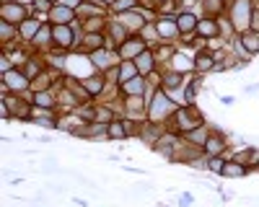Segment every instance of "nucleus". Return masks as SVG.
<instances>
[{"label": "nucleus", "mask_w": 259, "mask_h": 207, "mask_svg": "<svg viewBox=\"0 0 259 207\" xmlns=\"http://www.w3.org/2000/svg\"><path fill=\"white\" fill-rule=\"evenodd\" d=\"M39 39H41V41L50 39V31H47V29H41V31H39Z\"/></svg>", "instance_id": "obj_39"}, {"label": "nucleus", "mask_w": 259, "mask_h": 207, "mask_svg": "<svg viewBox=\"0 0 259 207\" xmlns=\"http://www.w3.org/2000/svg\"><path fill=\"white\" fill-rule=\"evenodd\" d=\"M101 34H89V36H85V47H89V49H96V47H101Z\"/></svg>", "instance_id": "obj_28"}, {"label": "nucleus", "mask_w": 259, "mask_h": 207, "mask_svg": "<svg viewBox=\"0 0 259 207\" xmlns=\"http://www.w3.org/2000/svg\"><path fill=\"white\" fill-rule=\"evenodd\" d=\"M3 21H8V24H24L26 8L18 3H3Z\"/></svg>", "instance_id": "obj_4"}, {"label": "nucleus", "mask_w": 259, "mask_h": 207, "mask_svg": "<svg viewBox=\"0 0 259 207\" xmlns=\"http://www.w3.org/2000/svg\"><path fill=\"white\" fill-rule=\"evenodd\" d=\"M60 6H65V8H75V6H80V0H60Z\"/></svg>", "instance_id": "obj_35"}, {"label": "nucleus", "mask_w": 259, "mask_h": 207, "mask_svg": "<svg viewBox=\"0 0 259 207\" xmlns=\"http://www.w3.org/2000/svg\"><path fill=\"white\" fill-rule=\"evenodd\" d=\"M246 174H249V166L246 163H241V161H226L221 176H226V179H241Z\"/></svg>", "instance_id": "obj_6"}, {"label": "nucleus", "mask_w": 259, "mask_h": 207, "mask_svg": "<svg viewBox=\"0 0 259 207\" xmlns=\"http://www.w3.org/2000/svg\"><path fill=\"white\" fill-rule=\"evenodd\" d=\"M135 68L140 70V75H143V73H150V70H153V55H150L148 49L140 52V55L135 57Z\"/></svg>", "instance_id": "obj_13"}, {"label": "nucleus", "mask_w": 259, "mask_h": 207, "mask_svg": "<svg viewBox=\"0 0 259 207\" xmlns=\"http://www.w3.org/2000/svg\"><path fill=\"white\" fill-rule=\"evenodd\" d=\"M171 109H174V104H171L168 93H166V91H158V93L153 96V104H150V119H153V122L166 119Z\"/></svg>", "instance_id": "obj_2"}, {"label": "nucleus", "mask_w": 259, "mask_h": 207, "mask_svg": "<svg viewBox=\"0 0 259 207\" xmlns=\"http://www.w3.org/2000/svg\"><path fill=\"white\" fill-rule=\"evenodd\" d=\"M156 29H158V34H161L163 39H174V36L179 34V26H177V18H168V16L158 18V24H156Z\"/></svg>", "instance_id": "obj_7"}, {"label": "nucleus", "mask_w": 259, "mask_h": 207, "mask_svg": "<svg viewBox=\"0 0 259 207\" xmlns=\"http://www.w3.org/2000/svg\"><path fill=\"white\" fill-rule=\"evenodd\" d=\"M251 31H259V8H254V13H251V26H249Z\"/></svg>", "instance_id": "obj_32"}, {"label": "nucleus", "mask_w": 259, "mask_h": 207, "mask_svg": "<svg viewBox=\"0 0 259 207\" xmlns=\"http://www.w3.org/2000/svg\"><path fill=\"white\" fill-rule=\"evenodd\" d=\"M50 16H52V21H55L57 26H62V24H68V21H70V16H73V8L57 6V8H52V11H50Z\"/></svg>", "instance_id": "obj_14"}, {"label": "nucleus", "mask_w": 259, "mask_h": 207, "mask_svg": "<svg viewBox=\"0 0 259 207\" xmlns=\"http://www.w3.org/2000/svg\"><path fill=\"white\" fill-rule=\"evenodd\" d=\"M91 62H94V68H99V70H106V68L112 65L109 55H106L104 49H101V52H94V55H91Z\"/></svg>", "instance_id": "obj_19"}, {"label": "nucleus", "mask_w": 259, "mask_h": 207, "mask_svg": "<svg viewBox=\"0 0 259 207\" xmlns=\"http://www.w3.org/2000/svg\"><path fill=\"white\" fill-rule=\"evenodd\" d=\"M179 204H182V207H189V204H192V194H182V197H179Z\"/></svg>", "instance_id": "obj_36"}, {"label": "nucleus", "mask_w": 259, "mask_h": 207, "mask_svg": "<svg viewBox=\"0 0 259 207\" xmlns=\"http://www.w3.org/2000/svg\"><path fill=\"white\" fill-rule=\"evenodd\" d=\"M52 34H55V41H57V44H60L62 49H65V47H70L73 31H70L68 26H65V24H62V26H55V29H52Z\"/></svg>", "instance_id": "obj_12"}, {"label": "nucleus", "mask_w": 259, "mask_h": 207, "mask_svg": "<svg viewBox=\"0 0 259 207\" xmlns=\"http://www.w3.org/2000/svg\"><path fill=\"white\" fill-rule=\"evenodd\" d=\"M39 70H41V68H39V62H36V60H29V65H26V73H29V75H36Z\"/></svg>", "instance_id": "obj_31"}, {"label": "nucleus", "mask_w": 259, "mask_h": 207, "mask_svg": "<svg viewBox=\"0 0 259 207\" xmlns=\"http://www.w3.org/2000/svg\"><path fill=\"white\" fill-rule=\"evenodd\" d=\"M145 21H143V16L138 18L135 13H127V16H122V26H143Z\"/></svg>", "instance_id": "obj_25"}, {"label": "nucleus", "mask_w": 259, "mask_h": 207, "mask_svg": "<svg viewBox=\"0 0 259 207\" xmlns=\"http://www.w3.org/2000/svg\"><path fill=\"white\" fill-rule=\"evenodd\" d=\"M34 8H39V11H52L47 0H34Z\"/></svg>", "instance_id": "obj_34"}, {"label": "nucleus", "mask_w": 259, "mask_h": 207, "mask_svg": "<svg viewBox=\"0 0 259 207\" xmlns=\"http://www.w3.org/2000/svg\"><path fill=\"white\" fill-rule=\"evenodd\" d=\"M256 169H259V161H256Z\"/></svg>", "instance_id": "obj_40"}, {"label": "nucleus", "mask_w": 259, "mask_h": 207, "mask_svg": "<svg viewBox=\"0 0 259 207\" xmlns=\"http://www.w3.org/2000/svg\"><path fill=\"white\" fill-rule=\"evenodd\" d=\"M221 104L223 107H233V96H221Z\"/></svg>", "instance_id": "obj_38"}, {"label": "nucleus", "mask_w": 259, "mask_h": 207, "mask_svg": "<svg viewBox=\"0 0 259 207\" xmlns=\"http://www.w3.org/2000/svg\"><path fill=\"white\" fill-rule=\"evenodd\" d=\"M171 60H174V70H177V73H182V75H184V73H189V70L194 68V65H189V60H187L184 55H174Z\"/></svg>", "instance_id": "obj_20"}, {"label": "nucleus", "mask_w": 259, "mask_h": 207, "mask_svg": "<svg viewBox=\"0 0 259 207\" xmlns=\"http://www.w3.org/2000/svg\"><path fill=\"white\" fill-rule=\"evenodd\" d=\"M106 135L117 140V137H124L127 130H124V124H122V122H112V124H109V132H106Z\"/></svg>", "instance_id": "obj_24"}, {"label": "nucleus", "mask_w": 259, "mask_h": 207, "mask_svg": "<svg viewBox=\"0 0 259 207\" xmlns=\"http://www.w3.org/2000/svg\"><path fill=\"white\" fill-rule=\"evenodd\" d=\"M244 93H249V96L259 93V83H254V86H246V88H244Z\"/></svg>", "instance_id": "obj_37"}, {"label": "nucleus", "mask_w": 259, "mask_h": 207, "mask_svg": "<svg viewBox=\"0 0 259 207\" xmlns=\"http://www.w3.org/2000/svg\"><path fill=\"white\" fill-rule=\"evenodd\" d=\"M34 104H39V107H52V96L45 93V91H39V93L34 96Z\"/></svg>", "instance_id": "obj_27"}, {"label": "nucleus", "mask_w": 259, "mask_h": 207, "mask_svg": "<svg viewBox=\"0 0 259 207\" xmlns=\"http://www.w3.org/2000/svg\"><path fill=\"white\" fill-rule=\"evenodd\" d=\"M13 36V26L8 24V21H3V41H8Z\"/></svg>", "instance_id": "obj_33"}, {"label": "nucleus", "mask_w": 259, "mask_h": 207, "mask_svg": "<svg viewBox=\"0 0 259 207\" xmlns=\"http://www.w3.org/2000/svg\"><path fill=\"white\" fill-rule=\"evenodd\" d=\"M3 80H6V88H11V91H24L29 86V78L24 73H18V70H8L3 75Z\"/></svg>", "instance_id": "obj_5"}, {"label": "nucleus", "mask_w": 259, "mask_h": 207, "mask_svg": "<svg viewBox=\"0 0 259 207\" xmlns=\"http://www.w3.org/2000/svg\"><path fill=\"white\" fill-rule=\"evenodd\" d=\"M182 80H184V75L174 70V73H168V75H163V88H166V91H174V88H179V86H184V83H182Z\"/></svg>", "instance_id": "obj_16"}, {"label": "nucleus", "mask_w": 259, "mask_h": 207, "mask_svg": "<svg viewBox=\"0 0 259 207\" xmlns=\"http://www.w3.org/2000/svg\"><path fill=\"white\" fill-rule=\"evenodd\" d=\"M197 24H200V21L194 18L189 11H184V13H179V16H177V26H179V31H182V34L197 31Z\"/></svg>", "instance_id": "obj_8"}, {"label": "nucleus", "mask_w": 259, "mask_h": 207, "mask_svg": "<svg viewBox=\"0 0 259 207\" xmlns=\"http://www.w3.org/2000/svg\"><path fill=\"white\" fill-rule=\"evenodd\" d=\"M251 13H254V6H251V0H233V6H231V26L236 31H249L251 26Z\"/></svg>", "instance_id": "obj_1"}, {"label": "nucleus", "mask_w": 259, "mask_h": 207, "mask_svg": "<svg viewBox=\"0 0 259 207\" xmlns=\"http://www.w3.org/2000/svg\"><path fill=\"white\" fill-rule=\"evenodd\" d=\"M194 70H197V73H210V70H215V57H212L210 52H200L197 60H194Z\"/></svg>", "instance_id": "obj_11"}, {"label": "nucleus", "mask_w": 259, "mask_h": 207, "mask_svg": "<svg viewBox=\"0 0 259 207\" xmlns=\"http://www.w3.org/2000/svg\"><path fill=\"white\" fill-rule=\"evenodd\" d=\"M207 158V156H205ZM223 166H226V161L221 158V156H212V158H207V171H212V174H223Z\"/></svg>", "instance_id": "obj_22"}, {"label": "nucleus", "mask_w": 259, "mask_h": 207, "mask_svg": "<svg viewBox=\"0 0 259 207\" xmlns=\"http://www.w3.org/2000/svg\"><path fill=\"white\" fill-rule=\"evenodd\" d=\"M239 41L244 44V49H246L249 55H256V52H259V31H251V29H249V31L241 34Z\"/></svg>", "instance_id": "obj_10"}, {"label": "nucleus", "mask_w": 259, "mask_h": 207, "mask_svg": "<svg viewBox=\"0 0 259 207\" xmlns=\"http://www.w3.org/2000/svg\"><path fill=\"white\" fill-rule=\"evenodd\" d=\"M104 88V78L99 75V78H85V91L89 93H99Z\"/></svg>", "instance_id": "obj_23"}, {"label": "nucleus", "mask_w": 259, "mask_h": 207, "mask_svg": "<svg viewBox=\"0 0 259 207\" xmlns=\"http://www.w3.org/2000/svg\"><path fill=\"white\" fill-rule=\"evenodd\" d=\"M140 52H145V44H143L140 39H130L127 44L122 47V55H127V57H130V55H135V57H138Z\"/></svg>", "instance_id": "obj_18"}, {"label": "nucleus", "mask_w": 259, "mask_h": 207, "mask_svg": "<svg viewBox=\"0 0 259 207\" xmlns=\"http://www.w3.org/2000/svg\"><path fill=\"white\" fill-rule=\"evenodd\" d=\"M36 29H39V21H31V18H26V21H24V26H21L24 36H31V34H36Z\"/></svg>", "instance_id": "obj_26"}, {"label": "nucleus", "mask_w": 259, "mask_h": 207, "mask_svg": "<svg viewBox=\"0 0 259 207\" xmlns=\"http://www.w3.org/2000/svg\"><path fill=\"white\" fill-rule=\"evenodd\" d=\"M187 137H189L194 145H205V140H207L210 135H207V130H205V124H200V127L189 130V132H187Z\"/></svg>", "instance_id": "obj_17"}, {"label": "nucleus", "mask_w": 259, "mask_h": 207, "mask_svg": "<svg viewBox=\"0 0 259 207\" xmlns=\"http://www.w3.org/2000/svg\"><path fill=\"white\" fill-rule=\"evenodd\" d=\"M6 107H11L16 117L26 119V107H24V101H18V98H6Z\"/></svg>", "instance_id": "obj_21"}, {"label": "nucleus", "mask_w": 259, "mask_h": 207, "mask_svg": "<svg viewBox=\"0 0 259 207\" xmlns=\"http://www.w3.org/2000/svg\"><path fill=\"white\" fill-rule=\"evenodd\" d=\"M197 34L202 36H218L221 34V24H218V18H202L200 24H197Z\"/></svg>", "instance_id": "obj_9"}, {"label": "nucleus", "mask_w": 259, "mask_h": 207, "mask_svg": "<svg viewBox=\"0 0 259 207\" xmlns=\"http://www.w3.org/2000/svg\"><path fill=\"white\" fill-rule=\"evenodd\" d=\"M133 6H135V0H117V3H114L117 11H127V8H133Z\"/></svg>", "instance_id": "obj_29"}, {"label": "nucleus", "mask_w": 259, "mask_h": 207, "mask_svg": "<svg viewBox=\"0 0 259 207\" xmlns=\"http://www.w3.org/2000/svg\"><path fill=\"white\" fill-rule=\"evenodd\" d=\"M143 88H145V80L143 78H130V80H124V86H122V91L130 93V96H140Z\"/></svg>", "instance_id": "obj_15"}, {"label": "nucleus", "mask_w": 259, "mask_h": 207, "mask_svg": "<svg viewBox=\"0 0 259 207\" xmlns=\"http://www.w3.org/2000/svg\"><path fill=\"white\" fill-rule=\"evenodd\" d=\"M133 73H135V65L124 62V65H122V78H124V80H130V75H133Z\"/></svg>", "instance_id": "obj_30"}, {"label": "nucleus", "mask_w": 259, "mask_h": 207, "mask_svg": "<svg viewBox=\"0 0 259 207\" xmlns=\"http://www.w3.org/2000/svg\"><path fill=\"white\" fill-rule=\"evenodd\" d=\"M202 150H205V156H207V158H212V156H223V153L228 150L226 135H221V132H212V135H210V137L205 140Z\"/></svg>", "instance_id": "obj_3"}]
</instances>
